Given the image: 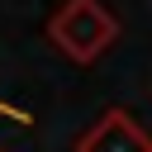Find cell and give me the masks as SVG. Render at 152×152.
I'll return each mask as SVG.
<instances>
[{
	"label": "cell",
	"mask_w": 152,
	"mask_h": 152,
	"mask_svg": "<svg viewBox=\"0 0 152 152\" xmlns=\"http://www.w3.org/2000/svg\"><path fill=\"white\" fill-rule=\"evenodd\" d=\"M119 38V14L104 0H62L48 14V43L76 66L100 62Z\"/></svg>",
	"instance_id": "6da1fadb"
},
{
	"label": "cell",
	"mask_w": 152,
	"mask_h": 152,
	"mask_svg": "<svg viewBox=\"0 0 152 152\" xmlns=\"http://www.w3.org/2000/svg\"><path fill=\"white\" fill-rule=\"evenodd\" d=\"M76 152H152V133L128 109H104L76 138Z\"/></svg>",
	"instance_id": "7a4b0ae2"
},
{
	"label": "cell",
	"mask_w": 152,
	"mask_h": 152,
	"mask_svg": "<svg viewBox=\"0 0 152 152\" xmlns=\"http://www.w3.org/2000/svg\"><path fill=\"white\" fill-rule=\"evenodd\" d=\"M0 114H5V119H14V124H28V114H24V109H14V104H5V100H0Z\"/></svg>",
	"instance_id": "3957f363"
},
{
	"label": "cell",
	"mask_w": 152,
	"mask_h": 152,
	"mask_svg": "<svg viewBox=\"0 0 152 152\" xmlns=\"http://www.w3.org/2000/svg\"><path fill=\"white\" fill-rule=\"evenodd\" d=\"M0 152H10V147H0Z\"/></svg>",
	"instance_id": "277c9868"
}]
</instances>
